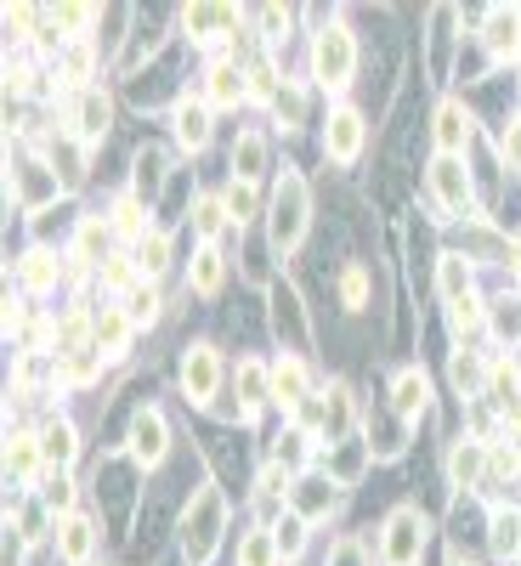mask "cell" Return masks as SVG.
Listing matches in <instances>:
<instances>
[{
    "label": "cell",
    "mask_w": 521,
    "mask_h": 566,
    "mask_svg": "<svg viewBox=\"0 0 521 566\" xmlns=\"http://www.w3.org/2000/svg\"><path fill=\"white\" fill-rule=\"evenodd\" d=\"M165 267H170V238L165 233H148V238L136 244V272H148V283H154Z\"/></svg>",
    "instance_id": "obj_31"
},
{
    "label": "cell",
    "mask_w": 521,
    "mask_h": 566,
    "mask_svg": "<svg viewBox=\"0 0 521 566\" xmlns=\"http://www.w3.org/2000/svg\"><path fill=\"white\" fill-rule=\"evenodd\" d=\"M352 69H358L352 28H346V23H324V28H317V40H312V79L324 85V91H340V85L352 79Z\"/></svg>",
    "instance_id": "obj_1"
},
{
    "label": "cell",
    "mask_w": 521,
    "mask_h": 566,
    "mask_svg": "<svg viewBox=\"0 0 521 566\" xmlns=\"http://www.w3.org/2000/svg\"><path fill=\"white\" fill-rule=\"evenodd\" d=\"M23 290H35V295L57 290V261H51L46 249H28L23 255Z\"/></svg>",
    "instance_id": "obj_29"
},
{
    "label": "cell",
    "mask_w": 521,
    "mask_h": 566,
    "mask_svg": "<svg viewBox=\"0 0 521 566\" xmlns=\"http://www.w3.org/2000/svg\"><path fill=\"white\" fill-rule=\"evenodd\" d=\"M221 205H227V221H233V226H244V221L255 216V182H233V187H227V198H221Z\"/></svg>",
    "instance_id": "obj_38"
},
{
    "label": "cell",
    "mask_w": 521,
    "mask_h": 566,
    "mask_svg": "<svg viewBox=\"0 0 521 566\" xmlns=\"http://www.w3.org/2000/svg\"><path fill=\"white\" fill-rule=\"evenodd\" d=\"M108 226H113V233H125V238H148V210H142V198H136V193L120 198V205H113V216H108Z\"/></svg>",
    "instance_id": "obj_28"
},
{
    "label": "cell",
    "mask_w": 521,
    "mask_h": 566,
    "mask_svg": "<svg viewBox=\"0 0 521 566\" xmlns=\"http://www.w3.org/2000/svg\"><path fill=\"white\" fill-rule=\"evenodd\" d=\"M324 153L335 164H352L363 153V113L358 108H335L329 125H324Z\"/></svg>",
    "instance_id": "obj_7"
},
{
    "label": "cell",
    "mask_w": 521,
    "mask_h": 566,
    "mask_svg": "<svg viewBox=\"0 0 521 566\" xmlns=\"http://www.w3.org/2000/svg\"><path fill=\"white\" fill-rule=\"evenodd\" d=\"M216 527H221V504H216V493H198V516H187V561H210V550H216Z\"/></svg>",
    "instance_id": "obj_12"
},
{
    "label": "cell",
    "mask_w": 521,
    "mask_h": 566,
    "mask_svg": "<svg viewBox=\"0 0 521 566\" xmlns=\"http://www.w3.org/2000/svg\"><path fill=\"white\" fill-rule=\"evenodd\" d=\"M193 226H198V238L210 244L227 226V205H221V198H198V205H193Z\"/></svg>",
    "instance_id": "obj_37"
},
{
    "label": "cell",
    "mask_w": 521,
    "mask_h": 566,
    "mask_svg": "<svg viewBox=\"0 0 521 566\" xmlns=\"http://www.w3.org/2000/svg\"><path fill=\"white\" fill-rule=\"evenodd\" d=\"M182 28L198 40V46H216L239 28V7H187L182 12Z\"/></svg>",
    "instance_id": "obj_8"
},
{
    "label": "cell",
    "mask_w": 521,
    "mask_h": 566,
    "mask_svg": "<svg viewBox=\"0 0 521 566\" xmlns=\"http://www.w3.org/2000/svg\"><path fill=\"white\" fill-rule=\"evenodd\" d=\"M108 97H102V85H85V91L74 97V136L92 148V142H102L108 136Z\"/></svg>",
    "instance_id": "obj_9"
},
{
    "label": "cell",
    "mask_w": 521,
    "mask_h": 566,
    "mask_svg": "<svg viewBox=\"0 0 521 566\" xmlns=\"http://www.w3.org/2000/svg\"><path fill=\"white\" fill-rule=\"evenodd\" d=\"M221 278H227L221 249H216V244H205V249L193 255V267H187V290H193V295H216V290H221Z\"/></svg>",
    "instance_id": "obj_23"
},
{
    "label": "cell",
    "mask_w": 521,
    "mask_h": 566,
    "mask_svg": "<svg viewBox=\"0 0 521 566\" xmlns=\"http://www.w3.org/2000/svg\"><path fill=\"white\" fill-rule=\"evenodd\" d=\"M69 499H74V488H69L63 476H57V481H51V493H46V504H51V509H69Z\"/></svg>",
    "instance_id": "obj_48"
},
{
    "label": "cell",
    "mask_w": 521,
    "mask_h": 566,
    "mask_svg": "<svg viewBox=\"0 0 521 566\" xmlns=\"http://www.w3.org/2000/svg\"><path fill=\"white\" fill-rule=\"evenodd\" d=\"M329 566H368V555H363L358 538H340V544L329 550Z\"/></svg>",
    "instance_id": "obj_44"
},
{
    "label": "cell",
    "mask_w": 521,
    "mask_h": 566,
    "mask_svg": "<svg viewBox=\"0 0 521 566\" xmlns=\"http://www.w3.org/2000/svg\"><path fill=\"white\" fill-rule=\"evenodd\" d=\"M306 527H312L306 516H283V521L272 527V544H278V555H283V561H295V555L306 550Z\"/></svg>",
    "instance_id": "obj_32"
},
{
    "label": "cell",
    "mask_w": 521,
    "mask_h": 566,
    "mask_svg": "<svg viewBox=\"0 0 521 566\" xmlns=\"http://www.w3.org/2000/svg\"><path fill=\"white\" fill-rule=\"evenodd\" d=\"M380 555L386 566H420L425 555V521H420V509H391L386 516V532H380Z\"/></svg>",
    "instance_id": "obj_2"
},
{
    "label": "cell",
    "mask_w": 521,
    "mask_h": 566,
    "mask_svg": "<svg viewBox=\"0 0 521 566\" xmlns=\"http://www.w3.org/2000/svg\"><path fill=\"white\" fill-rule=\"evenodd\" d=\"M487 51H494V63H516L521 57V12H510V7H494L487 12Z\"/></svg>",
    "instance_id": "obj_11"
},
{
    "label": "cell",
    "mask_w": 521,
    "mask_h": 566,
    "mask_svg": "<svg viewBox=\"0 0 521 566\" xmlns=\"http://www.w3.org/2000/svg\"><path fill=\"white\" fill-rule=\"evenodd\" d=\"M482 470H487V442L465 436V442L448 453V481H453V488H476Z\"/></svg>",
    "instance_id": "obj_19"
},
{
    "label": "cell",
    "mask_w": 521,
    "mask_h": 566,
    "mask_svg": "<svg viewBox=\"0 0 521 566\" xmlns=\"http://www.w3.org/2000/svg\"><path fill=\"white\" fill-rule=\"evenodd\" d=\"M448 323H453V334H476L482 323H487V311H482V300H453V311H448Z\"/></svg>",
    "instance_id": "obj_39"
},
{
    "label": "cell",
    "mask_w": 521,
    "mask_h": 566,
    "mask_svg": "<svg viewBox=\"0 0 521 566\" xmlns=\"http://www.w3.org/2000/svg\"><path fill=\"white\" fill-rule=\"evenodd\" d=\"M278 544H272V532H244V544H239V566H278Z\"/></svg>",
    "instance_id": "obj_33"
},
{
    "label": "cell",
    "mask_w": 521,
    "mask_h": 566,
    "mask_svg": "<svg viewBox=\"0 0 521 566\" xmlns=\"http://www.w3.org/2000/svg\"><path fill=\"white\" fill-rule=\"evenodd\" d=\"M102 244H108V226L92 216V221H80V233H74V261L80 267H92V261H102Z\"/></svg>",
    "instance_id": "obj_30"
},
{
    "label": "cell",
    "mask_w": 521,
    "mask_h": 566,
    "mask_svg": "<svg viewBox=\"0 0 521 566\" xmlns=\"http://www.w3.org/2000/svg\"><path fill=\"white\" fill-rule=\"evenodd\" d=\"M57 550H63L69 566H85L92 550H97V527L85 516H63V521H57Z\"/></svg>",
    "instance_id": "obj_17"
},
{
    "label": "cell",
    "mask_w": 521,
    "mask_h": 566,
    "mask_svg": "<svg viewBox=\"0 0 521 566\" xmlns=\"http://www.w3.org/2000/svg\"><path fill=\"white\" fill-rule=\"evenodd\" d=\"M170 125H177V142L187 153H198L210 142V102H193V97H182L177 102V113H170Z\"/></svg>",
    "instance_id": "obj_13"
},
{
    "label": "cell",
    "mask_w": 521,
    "mask_h": 566,
    "mask_svg": "<svg viewBox=\"0 0 521 566\" xmlns=\"http://www.w3.org/2000/svg\"><path fill=\"white\" fill-rule=\"evenodd\" d=\"M125 318H131L136 329L159 318V290H154V283H136V290L125 295Z\"/></svg>",
    "instance_id": "obj_35"
},
{
    "label": "cell",
    "mask_w": 521,
    "mask_h": 566,
    "mask_svg": "<svg viewBox=\"0 0 521 566\" xmlns=\"http://www.w3.org/2000/svg\"><path fill=\"white\" fill-rule=\"evenodd\" d=\"M499 153H505V164H510V170H521V120L505 131V148H499Z\"/></svg>",
    "instance_id": "obj_47"
},
{
    "label": "cell",
    "mask_w": 521,
    "mask_h": 566,
    "mask_svg": "<svg viewBox=\"0 0 521 566\" xmlns=\"http://www.w3.org/2000/svg\"><path fill=\"white\" fill-rule=\"evenodd\" d=\"M102 283H108V290H125V295H131V290H136V267H131V261H108V267H102Z\"/></svg>",
    "instance_id": "obj_43"
},
{
    "label": "cell",
    "mask_w": 521,
    "mask_h": 566,
    "mask_svg": "<svg viewBox=\"0 0 521 566\" xmlns=\"http://www.w3.org/2000/svg\"><path fill=\"white\" fill-rule=\"evenodd\" d=\"M391 408H397L402 424H420V419H425V408H431V380L420 374V368H402V374H397V385H391Z\"/></svg>",
    "instance_id": "obj_10"
},
{
    "label": "cell",
    "mask_w": 521,
    "mask_h": 566,
    "mask_svg": "<svg viewBox=\"0 0 521 566\" xmlns=\"http://www.w3.org/2000/svg\"><path fill=\"white\" fill-rule=\"evenodd\" d=\"M437 148L448 153V159H459V153H465L471 148V113H465V102H443L437 108Z\"/></svg>",
    "instance_id": "obj_14"
},
{
    "label": "cell",
    "mask_w": 521,
    "mask_h": 566,
    "mask_svg": "<svg viewBox=\"0 0 521 566\" xmlns=\"http://www.w3.org/2000/svg\"><path fill=\"white\" fill-rule=\"evenodd\" d=\"M346 424H352V385H329V403H324V419H317V431H324V442H340Z\"/></svg>",
    "instance_id": "obj_24"
},
{
    "label": "cell",
    "mask_w": 521,
    "mask_h": 566,
    "mask_svg": "<svg viewBox=\"0 0 521 566\" xmlns=\"http://www.w3.org/2000/svg\"><path fill=\"white\" fill-rule=\"evenodd\" d=\"M40 453H46V470H69L74 453H80V436L69 419H46L40 424Z\"/></svg>",
    "instance_id": "obj_16"
},
{
    "label": "cell",
    "mask_w": 521,
    "mask_h": 566,
    "mask_svg": "<svg viewBox=\"0 0 521 566\" xmlns=\"http://www.w3.org/2000/svg\"><path fill=\"white\" fill-rule=\"evenodd\" d=\"M260 493H267V499L289 493V470L283 465H267V470H260Z\"/></svg>",
    "instance_id": "obj_46"
},
{
    "label": "cell",
    "mask_w": 521,
    "mask_h": 566,
    "mask_svg": "<svg viewBox=\"0 0 521 566\" xmlns=\"http://www.w3.org/2000/svg\"><path fill=\"white\" fill-rule=\"evenodd\" d=\"M131 318H125V306H102L97 311V323H92V340H97V352L102 357H125V346H131Z\"/></svg>",
    "instance_id": "obj_15"
},
{
    "label": "cell",
    "mask_w": 521,
    "mask_h": 566,
    "mask_svg": "<svg viewBox=\"0 0 521 566\" xmlns=\"http://www.w3.org/2000/svg\"><path fill=\"white\" fill-rule=\"evenodd\" d=\"M159 170H165L159 153H142V159H136V193H154V187H159Z\"/></svg>",
    "instance_id": "obj_42"
},
{
    "label": "cell",
    "mask_w": 521,
    "mask_h": 566,
    "mask_svg": "<svg viewBox=\"0 0 521 566\" xmlns=\"http://www.w3.org/2000/svg\"><path fill=\"white\" fill-rule=\"evenodd\" d=\"M448 380H453L459 391H465V396H482V385H487V362H482L476 352H453Z\"/></svg>",
    "instance_id": "obj_27"
},
{
    "label": "cell",
    "mask_w": 521,
    "mask_h": 566,
    "mask_svg": "<svg viewBox=\"0 0 521 566\" xmlns=\"http://www.w3.org/2000/svg\"><path fill=\"white\" fill-rule=\"evenodd\" d=\"M487 323H494V334L505 340V346H521V300H499L494 311H487Z\"/></svg>",
    "instance_id": "obj_36"
},
{
    "label": "cell",
    "mask_w": 521,
    "mask_h": 566,
    "mask_svg": "<svg viewBox=\"0 0 521 566\" xmlns=\"http://www.w3.org/2000/svg\"><path fill=\"white\" fill-rule=\"evenodd\" d=\"M278 91H283V85H278L272 63H255V69H250V97H272V102H278Z\"/></svg>",
    "instance_id": "obj_41"
},
{
    "label": "cell",
    "mask_w": 521,
    "mask_h": 566,
    "mask_svg": "<svg viewBox=\"0 0 521 566\" xmlns=\"http://www.w3.org/2000/svg\"><path fill=\"white\" fill-rule=\"evenodd\" d=\"M278 120H283V125H301V120H306V97H301L289 79H283V91H278Z\"/></svg>",
    "instance_id": "obj_40"
},
{
    "label": "cell",
    "mask_w": 521,
    "mask_h": 566,
    "mask_svg": "<svg viewBox=\"0 0 521 566\" xmlns=\"http://www.w3.org/2000/svg\"><path fill=\"white\" fill-rule=\"evenodd\" d=\"M494 550L521 555V509H494Z\"/></svg>",
    "instance_id": "obj_34"
},
{
    "label": "cell",
    "mask_w": 521,
    "mask_h": 566,
    "mask_svg": "<svg viewBox=\"0 0 521 566\" xmlns=\"http://www.w3.org/2000/svg\"><path fill=\"white\" fill-rule=\"evenodd\" d=\"M340 295H346V306H363V295H368V278H363V267H352L340 278Z\"/></svg>",
    "instance_id": "obj_45"
},
{
    "label": "cell",
    "mask_w": 521,
    "mask_h": 566,
    "mask_svg": "<svg viewBox=\"0 0 521 566\" xmlns=\"http://www.w3.org/2000/svg\"><path fill=\"white\" fill-rule=\"evenodd\" d=\"M516 465H521V431H516Z\"/></svg>",
    "instance_id": "obj_49"
},
{
    "label": "cell",
    "mask_w": 521,
    "mask_h": 566,
    "mask_svg": "<svg viewBox=\"0 0 521 566\" xmlns=\"http://www.w3.org/2000/svg\"><path fill=\"white\" fill-rule=\"evenodd\" d=\"M431 187H437V205H443L448 221L465 216V205H471V170H465V159L437 153V164H431Z\"/></svg>",
    "instance_id": "obj_5"
},
{
    "label": "cell",
    "mask_w": 521,
    "mask_h": 566,
    "mask_svg": "<svg viewBox=\"0 0 521 566\" xmlns=\"http://www.w3.org/2000/svg\"><path fill=\"white\" fill-rule=\"evenodd\" d=\"M165 453H170V424H165V414L159 408H142L131 419V459L142 470H154V465H165Z\"/></svg>",
    "instance_id": "obj_4"
},
{
    "label": "cell",
    "mask_w": 521,
    "mask_h": 566,
    "mask_svg": "<svg viewBox=\"0 0 521 566\" xmlns=\"http://www.w3.org/2000/svg\"><path fill=\"white\" fill-rule=\"evenodd\" d=\"M233 170H239V182H255L260 170H267V142H260L255 131H244L233 142Z\"/></svg>",
    "instance_id": "obj_26"
},
{
    "label": "cell",
    "mask_w": 521,
    "mask_h": 566,
    "mask_svg": "<svg viewBox=\"0 0 521 566\" xmlns=\"http://www.w3.org/2000/svg\"><path fill=\"white\" fill-rule=\"evenodd\" d=\"M244 79H250V74L233 69V63H210V74H205V102H216V108L244 102V97H250V85H244Z\"/></svg>",
    "instance_id": "obj_18"
},
{
    "label": "cell",
    "mask_w": 521,
    "mask_h": 566,
    "mask_svg": "<svg viewBox=\"0 0 521 566\" xmlns=\"http://www.w3.org/2000/svg\"><path fill=\"white\" fill-rule=\"evenodd\" d=\"M216 385H221V357H216V346H193L182 357V391H187V403L205 408L210 396H216Z\"/></svg>",
    "instance_id": "obj_6"
},
{
    "label": "cell",
    "mask_w": 521,
    "mask_h": 566,
    "mask_svg": "<svg viewBox=\"0 0 521 566\" xmlns=\"http://www.w3.org/2000/svg\"><path fill=\"white\" fill-rule=\"evenodd\" d=\"M233 380H239V403H244V414H255V408H267V403H272V374H267V362L244 357Z\"/></svg>",
    "instance_id": "obj_20"
},
{
    "label": "cell",
    "mask_w": 521,
    "mask_h": 566,
    "mask_svg": "<svg viewBox=\"0 0 521 566\" xmlns=\"http://www.w3.org/2000/svg\"><path fill=\"white\" fill-rule=\"evenodd\" d=\"M272 403H283V408H301L306 403V362L301 357H283L272 368Z\"/></svg>",
    "instance_id": "obj_21"
},
{
    "label": "cell",
    "mask_w": 521,
    "mask_h": 566,
    "mask_svg": "<svg viewBox=\"0 0 521 566\" xmlns=\"http://www.w3.org/2000/svg\"><path fill=\"white\" fill-rule=\"evenodd\" d=\"M437 290L448 300H465L471 295V255H443V261H437Z\"/></svg>",
    "instance_id": "obj_25"
},
{
    "label": "cell",
    "mask_w": 521,
    "mask_h": 566,
    "mask_svg": "<svg viewBox=\"0 0 521 566\" xmlns=\"http://www.w3.org/2000/svg\"><path fill=\"white\" fill-rule=\"evenodd\" d=\"M301 233H306V187H301V176H283L278 198H272V249L289 255L301 244Z\"/></svg>",
    "instance_id": "obj_3"
},
{
    "label": "cell",
    "mask_w": 521,
    "mask_h": 566,
    "mask_svg": "<svg viewBox=\"0 0 521 566\" xmlns=\"http://www.w3.org/2000/svg\"><path fill=\"white\" fill-rule=\"evenodd\" d=\"M7 470L23 481V488H28V481H35L40 470H46V453H40V436H28V431H17L12 436V447H7Z\"/></svg>",
    "instance_id": "obj_22"
}]
</instances>
